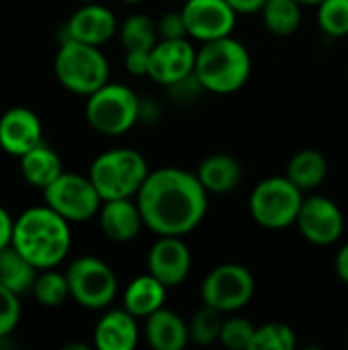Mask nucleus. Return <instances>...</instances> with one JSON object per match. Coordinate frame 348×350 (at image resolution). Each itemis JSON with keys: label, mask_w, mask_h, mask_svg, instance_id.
<instances>
[{"label": "nucleus", "mask_w": 348, "mask_h": 350, "mask_svg": "<svg viewBox=\"0 0 348 350\" xmlns=\"http://www.w3.org/2000/svg\"><path fill=\"white\" fill-rule=\"evenodd\" d=\"M135 201L150 232L156 236H185L205 219L209 193L197 172L168 166L150 170Z\"/></svg>", "instance_id": "f257e3e1"}, {"label": "nucleus", "mask_w": 348, "mask_h": 350, "mask_svg": "<svg viewBox=\"0 0 348 350\" xmlns=\"http://www.w3.org/2000/svg\"><path fill=\"white\" fill-rule=\"evenodd\" d=\"M39 271L55 269L70 252V221L49 205L31 207L14 219L10 242Z\"/></svg>", "instance_id": "f03ea898"}, {"label": "nucleus", "mask_w": 348, "mask_h": 350, "mask_svg": "<svg viewBox=\"0 0 348 350\" xmlns=\"http://www.w3.org/2000/svg\"><path fill=\"white\" fill-rule=\"evenodd\" d=\"M252 57L246 45L232 35L205 41L197 49L195 76L205 92L232 94L238 92L250 78Z\"/></svg>", "instance_id": "7ed1b4c3"}, {"label": "nucleus", "mask_w": 348, "mask_h": 350, "mask_svg": "<svg viewBox=\"0 0 348 350\" xmlns=\"http://www.w3.org/2000/svg\"><path fill=\"white\" fill-rule=\"evenodd\" d=\"M150 174L146 158L131 148L103 152L90 166V180L103 201L131 199L137 195Z\"/></svg>", "instance_id": "20e7f679"}, {"label": "nucleus", "mask_w": 348, "mask_h": 350, "mask_svg": "<svg viewBox=\"0 0 348 350\" xmlns=\"http://www.w3.org/2000/svg\"><path fill=\"white\" fill-rule=\"evenodd\" d=\"M53 68L59 84L74 94L90 96L109 82V62L103 51L74 39L62 41Z\"/></svg>", "instance_id": "39448f33"}, {"label": "nucleus", "mask_w": 348, "mask_h": 350, "mask_svg": "<svg viewBox=\"0 0 348 350\" xmlns=\"http://www.w3.org/2000/svg\"><path fill=\"white\" fill-rule=\"evenodd\" d=\"M304 203V191L287 176H269L250 193V215L267 230H285L297 221Z\"/></svg>", "instance_id": "423d86ee"}, {"label": "nucleus", "mask_w": 348, "mask_h": 350, "mask_svg": "<svg viewBox=\"0 0 348 350\" xmlns=\"http://www.w3.org/2000/svg\"><path fill=\"white\" fill-rule=\"evenodd\" d=\"M142 115V100L125 84L107 82L88 96L86 121L103 135L127 133Z\"/></svg>", "instance_id": "0eeeda50"}, {"label": "nucleus", "mask_w": 348, "mask_h": 350, "mask_svg": "<svg viewBox=\"0 0 348 350\" xmlns=\"http://www.w3.org/2000/svg\"><path fill=\"white\" fill-rule=\"evenodd\" d=\"M70 297L86 310H105L117 295V275L96 256L76 258L68 271Z\"/></svg>", "instance_id": "6e6552de"}, {"label": "nucleus", "mask_w": 348, "mask_h": 350, "mask_svg": "<svg viewBox=\"0 0 348 350\" xmlns=\"http://www.w3.org/2000/svg\"><path fill=\"white\" fill-rule=\"evenodd\" d=\"M254 289V277L246 267L226 262L207 273L201 283V299L203 306H209L222 314H232L250 304Z\"/></svg>", "instance_id": "1a4fd4ad"}, {"label": "nucleus", "mask_w": 348, "mask_h": 350, "mask_svg": "<svg viewBox=\"0 0 348 350\" xmlns=\"http://www.w3.org/2000/svg\"><path fill=\"white\" fill-rule=\"evenodd\" d=\"M43 197L45 205H49L70 224L92 219L103 205V199L94 189L90 176H80L72 172H62L51 185L43 189Z\"/></svg>", "instance_id": "9d476101"}, {"label": "nucleus", "mask_w": 348, "mask_h": 350, "mask_svg": "<svg viewBox=\"0 0 348 350\" xmlns=\"http://www.w3.org/2000/svg\"><path fill=\"white\" fill-rule=\"evenodd\" d=\"M295 224L299 234L314 246H330L345 234V215L340 207L322 195L304 197Z\"/></svg>", "instance_id": "9b49d317"}, {"label": "nucleus", "mask_w": 348, "mask_h": 350, "mask_svg": "<svg viewBox=\"0 0 348 350\" xmlns=\"http://www.w3.org/2000/svg\"><path fill=\"white\" fill-rule=\"evenodd\" d=\"M189 39L199 43L234 33L238 12L226 0H187L180 8Z\"/></svg>", "instance_id": "f8f14e48"}, {"label": "nucleus", "mask_w": 348, "mask_h": 350, "mask_svg": "<svg viewBox=\"0 0 348 350\" xmlns=\"http://www.w3.org/2000/svg\"><path fill=\"white\" fill-rule=\"evenodd\" d=\"M195 62H197V49L185 39H158V43L150 51V66H148V76L162 84V86H172L180 82L183 78L191 76L195 72Z\"/></svg>", "instance_id": "ddd939ff"}, {"label": "nucleus", "mask_w": 348, "mask_h": 350, "mask_svg": "<svg viewBox=\"0 0 348 350\" xmlns=\"http://www.w3.org/2000/svg\"><path fill=\"white\" fill-rule=\"evenodd\" d=\"M191 250L180 236H158L148 252V273L168 289L178 287L191 273Z\"/></svg>", "instance_id": "4468645a"}, {"label": "nucleus", "mask_w": 348, "mask_h": 350, "mask_svg": "<svg viewBox=\"0 0 348 350\" xmlns=\"http://www.w3.org/2000/svg\"><path fill=\"white\" fill-rule=\"evenodd\" d=\"M41 137V121L33 111L25 107H14L0 117V148L6 154L21 158L29 150L39 146L43 142Z\"/></svg>", "instance_id": "2eb2a0df"}, {"label": "nucleus", "mask_w": 348, "mask_h": 350, "mask_svg": "<svg viewBox=\"0 0 348 350\" xmlns=\"http://www.w3.org/2000/svg\"><path fill=\"white\" fill-rule=\"evenodd\" d=\"M64 31H66L64 41L74 39L80 43L101 47L103 43L113 39V35L117 33V18L109 8L94 4V2H88L86 6L78 8L70 16Z\"/></svg>", "instance_id": "dca6fc26"}, {"label": "nucleus", "mask_w": 348, "mask_h": 350, "mask_svg": "<svg viewBox=\"0 0 348 350\" xmlns=\"http://www.w3.org/2000/svg\"><path fill=\"white\" fill-rule=\"evenodd\" d=\"M98 221L105 236L113 242H131L144 228V217L137 201L131 199H111L103 201L98 211Z\"/></svg>", "instance_id": "f3484780"}, {"label": "nucleus", "mask_w": 348, "mask_h": 350, "mask_svg": "<svg viewBox=\"0 0 348 350\" xmlns=\"http://www.w3.org/2000/svg\"><path fill=\"white\" fill-rule=\"evenodd\" d=\"M139 340L137 318L123 310L107 312L94 328V347L98 350H133Z\"/></svg>", "instance_id": "a211bd4d"}, {"label": "nucleus", "mask_w": 348, "mask_h": 350, "mask_svg": "<svg viewBox=\"0 0 348 350\" xmlns=\"http://www.w3.org/2000/svg\"><path fill=\"white\" fill-rule=\"evenodd\" d=\"M144 334L154 350H183L191 342L189 322L166 308H160L146 318Z\"/></svg>", "instance_id": "6ab92c4d"}, {"label": "nucleus", "mask_w": 348, "mask_h": 350, "mask_svg": "<svg viewBox=\"0 0 348 350\" xmlns=\"http://www.w3.org/2000/svg\"><path fill=\"white\" fill-rule=\"evenodd\" d=\"M197 176L209 195H228L238 189L242 166L230 154H211L199 164Z\"/></svg>", "instance_id": "aec40b11"}, {"label": "nucleus", "mask_w": 348, "mask_h": 350, "mask_svg": "<svg viewBox=\"0 0 348 350\" xmlns=\"http://www.w3.org/2000/svg\"><path fill=\"white\" fill-rule=\"evenodd\" d=\"M168 287L160 283L154 275L135 277L123 293V308L135 318H148L160 308H164Z\"/></svg>", "instance_id": "412c9836"}, {"label": "nucleus", "mask_w": 348, "mask_h": 350, "mask_svg": "<svg viewBox=\"0 0 348 350\" xmlns=\"http://www.w3.org/2000/svg\"><path fill=\"white\" fill-rule=\"evenodd\" d=\"M285 176L295 187H299L304 193L314 191L328 176V160H326V156L322 152H318L314 148L299 150L297 154L291 156Z\"/></svg>", "instance_id": "4be33fe9"}, {"label": "nucleus", "mask_w": 348, "mask_h": 350, "mask_svg": "<svg viewBox=\"0 0 348 350\" xmlns=\"http://www.w3.org/2000/svg\"><path fill=\"white\" fill-rule=\"evenodd\" d=\"M21 172L27 183H31L33 187L45 189L64 172V166H62L57 152L41 142L39 146L29 150L25 156H21Z\"/></svg>", "instance_id": "5701e85b"}, {"label": "nucleus", "mask_w": 348, "mask_h": 350, "mask_svg": "<svg viewBox=\"0 0 348 350\" xmlns=\"http://www.w3.org/2000/svg\"><path fill=\"white\" fill-rule=\"evenodd\" d=\"M37 271L39 269L31 265L12 244L0 250V283L12 293L23 295L33 291Z\"/></svg>", "instance_id": "b1692460"}, {"label": "nucleus", "mask_w": 348, "mask_h": 350, "mask_svg": "<svg viewBox=\"0 0 348 350\" xmlns=\"http://www.w3.org/2000/svg\"><path fill=\"white\" fill-rule=\"evenodd\" d=\"M260 14L265 27L279 37L293 35L302 25V4L297 0H267Z\"/></svg>", "instance_id": "393cba45"}, {"label": "nucleus", "mask_w": 348, "mask_h": 350, "mask_svg": "<svg viewBox=\"0 0 348 350\" xmlns=\"http://www.w3.org/2000/svg\"><path fill=\"white\" fill-rule=\"evenodd\" d=\"M119 37L125 51H152L160 39L158 25L142 12H135L123 21L119 27Z\"/></svg>", "instance_id": "a878e982"}, {"label": "nucleus", "mask_w": 348, "mask_h": 350, "mask_svg": "<svg viewBox=\"0 0 348 350\" xmlns=\"http://www.w3.org/2000/svg\"><path fill=\"white\" fill-rule=\"evenodd\" d=\"M33 295L45 308H57V306H62L70 297V285H68L66 273H57L53 269H45L35 279Z\"/></svg>", "instance_id": "bb28decb"}, {"label": "nucleus", "mask_w": 348, "mask_h": 350, "mask_svg": "<svg viewBox=\"0 0 348 350\" xmlns=\"http://www.w3.org/2000/svg\"><path fill=\"white\" fill-rule=\"evenodd\" d=\"M224 314L203 306L199 312L193 314V318L189 320V336L191 342L201 345V347H209L213 342L219 340L222 336V326H224Z\"/></svg>", "instance_id": "cd10ccee"}, {"label": "nucleus", "mask_w": 348, "mask_h": 350, "mask_svg": "<svg viewBox=\"0 0 348 350\" xmlns=\"http://www.w3.org/2000/svg\"><path fill=\"white\" fill-rule=\"evenodd\" d=\"M295 345H297L295 332L287 324L269 322L256 328L250 350H293Z\"/></svg>", "instance_id": "c85d7f7f"}, {"label": "nucleus", "mask_w": 348, "mask_h": 350, "mask_svg": "<svg viewBox=\"0 0 348 350\" xmlns=\"http://www.w3.org/2000/svg\"><path fill=\"white\" fill-rule=\"evenodd\" d=\"M318 25L328 37L348 35V0H324L318 4Z\"/></svg>", "instance_id": "c756f323"}, {"label": "nucleus", "mask_w": 348, "mask_h": 350, "mask_svg": "<svg viewBox=\"0 0 348 350\" xmlns=\"http://www.w3.org/2000/svg\"><path fill=\"white\" fill-rule=\"evenodd\" d=\"M254 332H256V326L252 322L244 318H230V320H224L219 342L228 349L250 350Z\"/></svg>", "instance_id": "7c9ffc66"}, {"label": "nucleus", "mask_w": 348, "mask_h": 350, "mask_svg": "<svg viewBox=\"0 0 348 350\" xmlns=\"http://www.w3.org/2000/svg\"><path fill=\"white\" fill-rule=\"evenodd\" d=\"M21 318V301L18 295L0 283V338L12 334Z\"/></svg>", "instance_id": "2f4dec72"}, {"label": "nucleus", "mask_w": 348, "mask_h": 350, "mask_svg": "<svg viewBox=\"0 0 348 350\" xmlns=\"http://www.w3.org/2000/svg\"><path fill=\"white\" fill-rule=\"evenodd\" d=\"M158 35L160 39H185L189 37L187 33V25H185V16L183 12H166L158 18Z\"/></svg>", "instance_id": "473e14b6"}, {"label": "nucleus", "mask_w": 348, "mask_h": 350, "mask_svg": "<svg viewBox=\"0 0 348 350\" xmlns=\"http://www.w3.org/2000/svg\"><path fill=\"white\" fill-rule=\"evenodd\" d=\"M150 51H125V68L133 76H148Z\"/></svg>", "instance_id": "72a5a7b5"}, {"label": "nucleus", "mask_w": 348, "mask_h": 350, "mask_svg": "<svg viewBox=\"0 0 348 350\" xmlns=\"http://www.w3.org/2000/svg\"><path fill=\"white\" fill-rule=\"evenodd\" d=\"M12 228H14V219L8 215V211L4 207H0V250L10 246V242H12Z\"/></svg>", "instance_id": "f704fd0d"}, {"label": "nucleus", "mask_w": 348, "mask_h": 350, "mask_svg": "<svg viewBox=\"0 0 348 350\" xmlns=\"http://www.w3.org/2000/svg\"><path fill=\"white\" fill-rule=\"evenodd\" d=\"M238 14H254L260 12L267 0H226Z\"/></svg>", "instance_id": "c9c22d12"}, {"label": "nucleus", "mask_w": 348, "mask_h": 350, "mask_svg": "<svg viewBox=\"0 0 348 350\" xmlns=\"http://www.w3.org/2000/svg\"><path fill=\"white\" fill-rule=\"evenodd\" d=\"M334 267H336V275L340 277V281L348 285V242L338 250Z\"/></svg>", "instance_id": "e433bc0d"}, {"label": "nucleus", "mask_w": 348, "mask_h": 350, "mask_svg": "<svg viewBox=\"0 0 348 350\" xmlns=\"http://www.w3.org/2000/svg\"><path fill=\"white\" fill-rule=\"evenodd\" d=\"M302 6H318L320 2H324V0H297Z\"/></svg>", "instance_id": "4c0bfd02"}, {"label": "nucleus", "mask_w": 348, "mask_h": 350, "mask_svg": "<svg viewBox=\"0 0 348 350\" xmlns=\"http://www.w3.org/2000/svg\"><path fill=\"white\" fill-rule=\"evenodd\" d=\"M121 2H123V4H131V6H133V4H139L142 0H121Z\"/></svg>", "instance_id": "58836bf2"}, {"label": "nucleus", "mask_w": 348, "mask_h": 350, "mask_svg": "<svg viewBox=\"0 0 348 350\" xmlns=\"http://www.w3.org/2000/svg\"><path fill=\"white\" fill-rule=\"evenodd\" d=\"M80 2H94V0H80Z\"/></svg>", "instance_id": "ea45409f"}]
</instances>
